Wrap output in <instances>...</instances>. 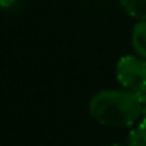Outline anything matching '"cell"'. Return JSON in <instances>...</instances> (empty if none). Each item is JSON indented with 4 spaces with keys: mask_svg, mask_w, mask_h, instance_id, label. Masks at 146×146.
I'll return each instance as SVG.
<instances>
[{
    "mask_svg": "<svg viewBox=\"0 0 146 146\" xmlns=\"http://www.w3.org/2000/svg\"><path fill=\"white\" fill-rule=\"evenodd\" d=\"M88 111L102 126L127 127L143 116V102L129 90H102L90 99Z\"/></svg>",
    "mask_w": 146,
    "mask_h": 146,
    "instance_id": "1",
    "label": "cell"
},
{
    "mask_svg": "<svg viewBox=\"0 0 146 146\" xmlns=\"http://www.w3.org/2000/svg\"><path fill=\"white\" fill-rule=\"evenodd\" d=\"M116 77L124 90L138 93L146 88V61L141 57L124 55L116 64Z\"/></svg>",
    "mask_w": 146,
    "mask_h": 146,
    "instance_id": "2",
    "label": "cell"
},
{
    "mask_svg": "<svg viewBox=\"0 0 146 146\" xmlns=\"http://www.w3.org/2000/svg\"><path fill=\"white\" fill-rule=\"evenodd\" d=\"M132 46L138 57L146 60V21H140L132 30Z\"/></svg>",
    "mask_w": 146,
    "mask_h": 146,
    "instance_id": "3",
    "label": "cell"
},
{
    "mask_svg": "<svg viewBox=\"0 0 146 146\" xmlns=\"http://www.w3.org/2000/svg\"><path fill=\"white\" fill-rule=\"evenodd\" d=\"M119 2L129 16L146 21V0H119Z\"/></svg>",
    "mask_w": 146,
    "mask_h": 146,
    "instance_id": "4",
    "label": "cell"
},
{
    "mask_svg": "<svg viewBox=\"0 0 146 146\" xmlns=\"http://www.w3.org/2000/svg\"><path fill=\"white\" fill-rule=\"evenodd\" d=\"M127 146H146V123L141 121L130 130L127 137Z\"/></svg>",
    "mask_w": 146,
    "mask_h": 146,
    "instance_id": "5",
    "label": "cell"
},
{
    "mask_svg": "<svg viewBox=\"0 0 146 146\" xmlns=\"http://www.w3.org/2000/svg\"><path fill=\"white\" fill-rule=\"evenodd\" d=\"M16 0H0V7L2 8H10L11 5H14Z\"/></svg>",
    "mask_w": 146,
    "mask_h": 146,
    "instance_id": "6",
    "label": "cell"
},
{
    "mask_svg": "<svg viewBox=\"0 0 146 146\" xmlns=\"http://www.w3.org/2000/svg\"><path fill=\"white\" fill-rule=\"evenodd\" d=\"M143 121L146 123V104L143 105Z\"/></svg>",
    "mask_w": 146,
    "mask_h": 146,
    "instance_id": "7",
    "label": "cell"
},
{
    "mask_svg": "<svg viewBox=\"0 0 146 146\" xmlns=\"http://www.w3.org/2000/svg\"><path fill=\"white\" fill-rule=\"evenodd\" d=\"M111 146H121V145H111Z\"/></svg>",
    "mask_w": 146,
    "mask_h": 146,
    "instance_id": "8",
    "label": "cell"
}]
</instances>
